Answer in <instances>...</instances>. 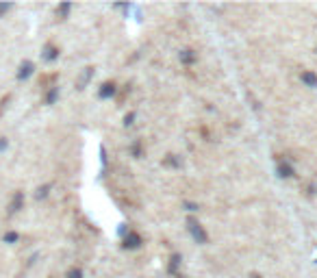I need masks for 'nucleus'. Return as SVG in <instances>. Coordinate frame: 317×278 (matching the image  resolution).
Returning a JSON list of instances; mask_svg holds the SVG:
<instances>
[{
  "label": "nucleus",
  "instance_id": "obj_1",
  "mask_svg": "<svg viewBox=\"0 0 317 278\" xmlns=\"http://www.w3.org/2000/svg\"><path fill=\"white\" fill-rule=\"evenodd\" d=\"M187 228H189V232H191V237H194V239L198 241V244H206V241H209V237H206L204 228L194 220V217H189V220H187Z\"/></svg>",
  "mask_w": 317,
  "mask_h": 278
},
{
  "label": "nucleus",
  "instance_id": "obj_2",
  "mask_svg": "<svg viewBox=\"0 0 317 278\" xmlns=\"http://www.w3.org/2000/svg\"><path fill=\"white\" fill-rule=\"evenodd\" d=\"M33 72H35V63H33V61H28V59H24V61L18 65L16 78L20 80V83H24V80H28V78L33 76Z\"/></svg>",
  "mask_w": 317,
  "mask_h": 278
},
{
  "label": "nucleus",
  "instance_id": "obj_3",
  "mask_svg": "<svg viewBox=\"0 0 317 278\" xmlns=\"http://www.w3.org/2000/svg\"><path fill=\"white\" fill-rule=\"evenodd\" d=\"M22 209H24V191H16V194L11 196V202H9V206H7V215L11 217V215L20 213Z\"/></svg>",
  "mask_w": 317,
  "mask_h": 278
},
{
  "label": "nucleus",
  "instance_id": "obj_4",
  "mask_svg": "<svg viewBox=\"0 0 317 278\" xmlns=\"http://www.w3.org/2000/svg\"><path fill=\"white\" fill-rule=\"evenodd\" d=\"M42 59H44V61H46V63H50V61H57V59H59V48L57 46H54V44H46V46H44L42 48Z\"/></svg>",
  "mask_w": 317,
  "mask_h": 278
},
{
  "label": "nucleus",
  "instance_id": "obj_5",
  "mask_svg": "<svg viewBox=\"0 0 317 278\" xmlns=\"http://www.w3.org/2000/svg\"><path fill=\"white\" fill-rule=\"evenodd\" d=\"M124 246L130 248V250H135V248H139V246H142V237H139L137 232H128V235H126V239H124Z\"/></svg>",
  "mask_w": 317,
  "mask_h": 278
},
{
  "label": "nucleus",
  "instance_id": "obj_6",
  "mask_svg": "<svg viewBox=\"0 0 317 278\" xmlns=\"http://www.w3.org/2000/svg\"><path fill=\"white\" fill-rule=\"evenodd\" d=\"M92 76H94V68H85V72L80 74V78L76 80V87H78V89H83L85 85H87L89 80H92Z\"/></svg>",
  "mask_w": 317,
  "mask_h": 278
},
{
  "label": "nucleus",
  "instance_id": "obj_7",
  "mask_svg": "<svg viewBox=\"0 0 317 278\" xmlns=\"http://www.w3.org/2000/svg\"><path fill=\"white\" fill-rule=\"evenodd\" d=\"M50 189H52V185L46 183V185H39L37 191H35V200H46L50 196Z\"/></svg>",
  "mask_w": 317,
  "mask_h": 278
},
{
  "label": "nucleus",
  "instance_id": "obj_8",
  "mask_svg": "<svg viewBox=\"0 0 317 278\" xmlns=\"http://www.w3.org/2000/svg\"><path fill=\"white\" fill-rule=\"evenodd\" d=\"M113 94H115V83H104L102 87H100V92H98L100 98H111Z\"/></svg>",
  "mask_w": 317,
  "mask_h": 278
},
{
  "label": "nucleus",
  "instance_id": "obj_9",
  "mask_svg": "<svg viewBox=\"0 0 317 278\" xmlns=\"http://www.w3.org/2000/svg\"><path fill=\"white\" fill-rule=\"evenodd\" d=\"M57 98H59V87H50L48 92H46V98H44V102H46V104H54V102H57Z\"/></svg>",
  "mask_w": 317,
  "mask_h": 278
},
{
  "label": "nucleus",
  "instance_id": "obj_10",
  "mask_svg": "<svg viewBox=\"0 0 317 278\" xmlns=\"http://www.w3.org/2000/svg\"><path fill=\"white\" fill-rule=\"evenodd\" d=\"M302 83H306L309 87H317V74H313V72H302Z\"/></svg>",
  "mask_w": 317,
  "mask_h": 278
},
{
  "label": "nucleus",
  "instance_id": "obj_11",
  "mask_svg": "<svg viewBox=\"0 0 317 278\" xmlns=\"http://www.w3.org/2000/svg\"><path fill=\"white\" fill-rule=\"evenodd\" d=\"M70 11H72V4H70V2H61V4L57 7V16L61 18V20L68 18V16H70Z\"/></svg>",
  "mask_w": 317,
  "mask_h": 278
},
{
  "label": "nucleus",
  "instance_id": "obj_12",
  "mask_svg": "<svg viewBox=\"0 0 317 278\" xmlns=\"http://www.w3.org/2000/svg\"><path fill=\"white\" fill-rule=\"evenodd\" d=\"M278 174L283 176V178H291V176H295L289 163H280V165H278Z\"/></svg>",
  "mask_w": 317,
  "mask_h": 278
},
{
  "label": "nucleus",
  "instance_id": "obj_13",
  "mask_svg": "<svg viewBox=\"0 0 317 278\" xmlns=\"http://www.w3.org/2000/svg\"><path fill=\"white\" fill-rule=\"evenodd\" d=\"M18 239H20V235H18L16 230H7V232L2 235V241H4V244H16Z\"/></svg>",
  "mask_w": 317,
  "mask_h": 278
},
{
  "label": "nucleus",
  "instance_id": "obj_14",
  "mask_svg": "<svg viewBox=\"0 0 317 278\" xmlns=\"http://www.w3.org/2000/svg\"><path fill=\"white\" fill-rule=\"evenodd\" d=\"M11 98H13L11 94H4L2 98H0V115H2L4 111H7V107H9V102H11Z\"/></svg>",
  "mask_w": 317,
  "mask_h": 278
},
{
  "label": "nucleus",
  "instance_id": "obj_15",
  "mask_svg": "<svg viewBox=\"0 0 317 278\" xmlns=\"http://www.w3.org/2000/svg\"><path fill=\"white\" fill-rule=\"evenodd\" d=\"M180 61H185V63L195 61V54L191 52V50H183V52H180Z\"/></svg>",
  "mask_w": 317,
  "mask_h": 278
},
{
  "label": "nucleus",
  "instance_id": "obj_16",
  "mask_svg": "<svg viewBox=\"0 0 317 278\" xmlns=\"http://www.w3.org/2000/svg\"><path fill=\"white\" fill-rule=\"evenodd\" d=\"M13 7L16 4H11V2H0V18H4L9 11H13Z\"/></svg>",
  "mask_w": 317,
  "mask_h": 278
},
{
  "label": "nucleus",
  "instance_id": "obj_17",
  "mask_svg": "<svg viewBox=\"0 0 317 278\" xmlns=\"http://www.w3.org/2000/svg\"><path fill=\"white\" fill-rule=\"evenodd\" d=\"M178 263H180V256H178V254H174V256H172V263H170V272H172V274L176 272V267H178Z\"/></svg>",
  "mask_w": 317,
  "mask_h": 278
},
{
  "label": "nucleus",
  "instance_id": "obj_18",
  "mask_svg": "<svg viewBox=\"0 0 317 278\" xmlns=\"http://www.w3.org/2000/svg\"><path fill=\"white\" fill-rule=\"evenodd\" d=\"M68 278H83V272H80L78 267H74V270L68 272Z\"/></svg>",
  "mask_w": 317,
  "mask_h": 278
},
{
  "label": "nucleus",
  "instance_id": "obj_19",
  "mask_svg": "<svg viewBox=\"0 0 317 278\" xmlns=\"http://www.w3.org/2000/svg\"><path fill=\"white\" fill-rule=\"evenodd\" d=\"M9 148V141H7V137H0V152H4V150Z\"/></svg>",
  "mask_w": 317,
  "mask_h": 278
},
{
  "label": "nucleus",
  "instance_id": "obj_20",
  "mask_svg": "<svg viewBox=\"0 0 317 278\" xmlns=\"http://www.w3.org/2000/svg\"><path fill=\"white\" fill-rule=\"evenodd\" d=\"M185 206H187V211H198V206H195L194 202H185Z\"/></svg>",
  "mask_w": 317,
  "mask_h": 278
},
{
  "label": "nucleus",
  "instance_id": "obj_21",
  "mask_svg": "<svg viewBox=\"0 0 317 278\" xmlns=\"http://www.w3.org/2000/svg\"><path fill=\"white\" fill-rule=\"evenodd\" d=\"M133 120H135V115L130 113V115H126V120H124V122H126V124H133Z\"/></svg>",
  "mask_w": 317,
  "mask_h": 278
},
{
  "label": "nucleus",
  "instance_id": "obj_22",
  "mask_svg": "<svg viewBox=\"0 0 317 278\" xmlns=\"http://www.w3.org/2000/svg\"><path fill=\"white\" fill-rule=\"evenodd\" d=\"M252 278H261V276H259V274H254V276H252Z\"/></svg>",
  "mask_w": 317,
  "mask_h": 278
}]
</instances>
